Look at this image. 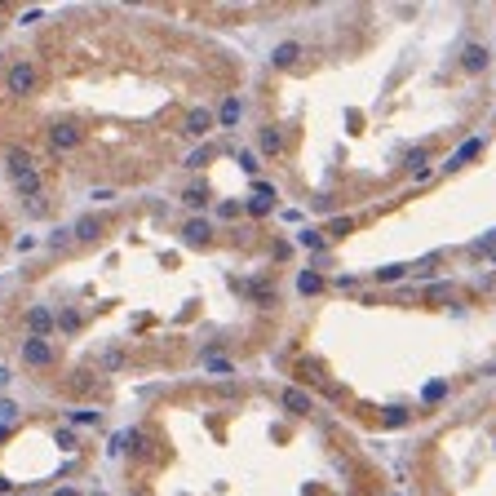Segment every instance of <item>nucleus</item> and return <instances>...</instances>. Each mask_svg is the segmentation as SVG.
<instances>
[{
    "label": "nucleus",
    "instance_id": "obj_1",
    "mask_svg": "<svg viewBox=\"0 0 496 496\" xmlns=\"http://www.w3.org/2000/svg\"><path fill=\"white\" fill-rule=\"evenodd\" d=\"M488 62H492V54H488V49L478 45V40H470L466 49H461V71H466V76H483Z\"/></svg>",
    "mask_w": 496,
    "mask_h": 496
},
{
    "label": "nucleus",
    "instance_id": "obj_2",
    "mask_svg": "<svg viewBox=\"0 0 496 496\" xmlns=\"http://www.w3.org/2000/svg\"><path fill=\"white\" fill-rule=\"evenodd\" d=\"M182 240H187V244H208V240H213V230H208V222H204V218H191L187 226H182Z\"/></svg>",
    "mask_w": 496,
    "mask_h": 496
},
{
    "label": "nucleus",
    "instance_id": "obj_3",
    "mask_svg": "<svg viewBox=\"0 0 496 496\" xmlns=\"http://www.w3.org/2000/svg\"><path fill=\"white\" fill-rule=\"evenodd\" d=\"M257 142H261V151H266V155H279V151H284V129H279V124H266Z\"/></svg>",
    "mask_w": 496,
    "mask_h": 496
},
{
    "label": "nucleus",
    "instance_id": "obj_4",
    "mask_svg": "<svg viewBox=\"0 0 496 496\" xmlns=\"http://www.w3.org/2000/svg\"><path fill=\"white\" fill-rule=\"evenodd\" d=\"M49 142H54V151L76 146V124H54V129H49Z\"/></svg>",
    "mask_w": 496,
    "mask_h": 496
},
{
    "label": "nucleus",
    "instance_id": "obj_5",
    "mask_svg": "<svg viewBox=\"0 0 496 496\" xmlns=\"http://www.w3.org/2000/svg\"><path fill=\"white\" fill-rule=\"evenodd\" d=\"M284 408L293 412V417H306V412H310V394L306 390H284Z\"/></svg>",
    "mask_w": 496,
    "mask_h": 496
},
{
    "label": "nucleus",
    "instance_id": "obj_6",
    "mask_svg": "<svg viewBox=\"0 0 496 496\" xmlns=\"http://www.w3.org/2000/svg\"><path fill=\"white\" fill-rule=\"evenodd\" d=\"M9 85H13V89H18V93H27L31 85H36V71H31V67H27V62H23V67H13V71H9Z\"/></svg>",
    "mask_w": 496,
    "mask_h": 496
},
{
    "label": "nucleus",
    "instance_id": "obj_7",
    "mask_svg": "<svg viewBox=\"0 0 496 496\" xmlns=\"http://www.w3.org/2000/svg\"><path fill=\"white\" fill-rule=\"evenodd\" d=\"M297 293H302V297H315V293H324V279H319V271H302V279H297Z\"/></svg>",
    "mask_w": 496,
    "mask_h": 496
},
{
    "label": "nucleus",
    "instance_id": "obj_8",
    "mask_svg": "<svg viewBox=\"0 0 496 496\" xmlns=\"http://www.w3.org/2000/svg\"><path fill=\"white\" fill-rule=\"evenodd\" d=\"M448 399V382H425L421 386V403H443Z\"/></svg>",
    "mask_w": 496,
    "mask_h": 496
},
{
    "label": "nucleus",
    "instance_id": "obj_9",
    "mask_svg": "<svg viewBox=\"0 0 496 496\" xmlns=\"http://www.w3.org/2000/svg\"><path fill=\"white\" fill-rule=\"evenodd\" d=\"M478 146H483V138H470V142H466V146H461V151L448 160V169H461V164H466L470 155H478Z\"/></svg>",
    "mask_w": 496,
    "mask_h": 496
},
{
    "label": "nucleus",
    "instance_id": "obj_10",
    "mask_svg": "<svg viewBox=\"0 0 496 496\" xmlns=\"http://www.w3.org/2000/svg\"><path fill=\"white\" fill-rule=\"evenodd\" d=\"M297 54H302V49H297L293 40H284V45L275 49V67H293V62H297Z\"/></svg>",
    "mask_w": 496,
    "mask_h": 496
},
{
    "label": "nucleus",
    "instance_id": "obj_11",
    "mask_svg": "<svg viewBox=\"0 0 496 496\" xmlns=\"http://www.w3.org/2000/svg\"><path fill=\"white\" fill-rule=\"evenodd\" d=\"M208 129V111H191L187 115V134H204Z\"/></svg>",
    "mask_w": 496,
    "mask_h": 496
},
{
    "label": "nucleus",
    "instance_id": "obj_12",
    "mask_svg": "<svg viewBox=\"0 0 496 496\" xmlns=\"http://www.w3.org/2000/svg\"><path fill=\"white\" fill-rule=\"evenodd\" d=\"M27 363H49V346L45 341H31L27 346Z\"/></svg>",
    "mask_w": 496,
    "mask_h": 496
},
{
    "label": "nucleus",
    "instance_id": "obj_13",
    "mask_svg": "<svg viewBox=\"0 0 496 496\" xmlns=\"http://www.w3.org/2000/svg\"><path fill=\"white\" fill-rule=\"evenodd\" d=\"M350 230H355L350 218H333V222H328V235H350Z\"/></svg>",
    "mask_w": 496,
    "mask_h": 496
},
{
    "label": "nucleus",
    "instance_id": "obj_14",
    "mask_svg": "<svg viewBox=\"0 0 496 496\" xmlns=\"http://www.w3.org/2000/svg\"><path fill=\"white\" fill-rule=\"evenodd\" d=\"M222 120H226V124L240 120V102H235V98H230V102H222Z\"/></svg>",
    "mask_w": 496,
    "mask_h": 496
},
{
    "label": "nucleus",
    "instance_id": "obj_15",
    "mask_svg": "<svg viewBox=\"0 0 496 496\" xmlns=\"http://www.w3.org/2000/svg\"><path fill=\"white\" fill-rule=\"evenodd\" d=\"M386 421L390 425H408V408H386Z\"/></svg>",
    "mask_w": 496,
    "mask_h": 496
},
{
    "label": "nucleus",
    "instance_id": "obj_16",
    "mask_svg": "<svg viewBox=\"0 0 496 496\" xmlns=\"http://www.w3.org/2000/svg\"><path fill=\"white\" fill-rule=\"evenodd\" d=\"M302 244H310V248H328V240L319 235V230H302Z\"/></svg>",
    "mask_w": 496,
    "mask_h": 496
},
{
    "label": "nucleus",
    "instance_id": "obj_17",
    "mask_svg": "<svg viewBox=\"0 0 496 496\" xmlns=\"http://www.w3.org/2000/svg\"><path fill=\"white\" fill-rule=\"evenodd\" d=\"M408 271L403 266H382V271H377V279H386V284H390V279H403Z\"/></svg>",
    "mask_w": 496,
    "mask_h": 496
},
{
    "label": "nucleus",
    "instance_id": "obj_18",
    "mask_svg": "<svg viewBox=\"0 0 496 496\" xmlns=\"http://www.w3.org/2000/svg\"><path fill=\"white\" fill-rule=\"evenodd\" d=\"M266 208H271L266 200H248V213H253V218H266Z\"/></svg>",
    "mask_w": 496,
    "mask_h": 496
},
{
    "label": "nucleus",
    "instance_id": "obj_19",
    "mask_svg": "<svg viewBox=\"0 0 496 496\" xmlns=\"http://www.w3.org/2000/svg\"><path fill=\"white\" fill-rule=\"evenodd\" d=\"M425 155H430V151H425V146H417V151H412V155H408V160H403V164H408V169H417V164H421V160H425Z\"/></svg>",
    "mask_w": 496,
    "mask_h": 496
},
{
    "label": "nucleus",
    "instance_id": "obj_20",
    "mask_svg": "<svg viewBox=\"0 0 496 496\" xmlns=\"http://www.w3.org/2000/svg\"><path fill=\"white\" fill-rule=\"evenodd\" d=\"M478 248H488V253H492V248H496V230H488V235L478 240Z\"/></svg>",
    "mask_w": 496,
    "mask_h": 496
},
{
    "label": "nucleus",
    "instance_id": "obj_21",
    "mask_svg": "<svg viewBox=\"0 0 496 496\" xmlns=\"http://www.w3.org/2000/svg\"><path fill=\"white\" fill-rule=\"evenodd\" d=\"M488 257H492V261H496V248H492V253H488Z\"/></svg>",
    "mask_w": 496,
    "mask_h": 496
}]
</instances>
